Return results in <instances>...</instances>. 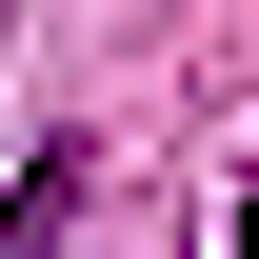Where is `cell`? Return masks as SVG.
Instances as JSON below:
<instances>
[{
  "instance_id": "6da1fadb",
  "label": "cell",
  "mask_w": 259,
  "mask_h": 259,
  "mask_svg": "<svg viewBox=\"0 0 259 259\" xmlns=\"http://www.w3.org/2000/svg\"><path fill=\"white\" fill-rule=\"evenodd\" d=\"M60 220H80V140H40V160H20V199H0V259H40Z\"/></svg>"
},
{
  "instance_id": "7a4b0ae2",
  "label": "cell",
  "mask_w": 259,
  "mask_h": 259,
  "mask_svg": "<svg viewBox=\"0 0 259 259\" xmlns=\"http://www.w3.org/2000/svg\"><path fill=\"white\" fill-rule=\"evenodd\" d=\"M220 259H259V220H239V239H220Z\"/></svg>"
}]
</instances>
